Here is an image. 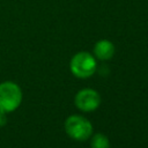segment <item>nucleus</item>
Wrapping results in <instances>:
<instances>
[{
    "label": "nucleus",
    "mask_w": 148,
    "mask_h": 148,
    "mask_svg": "<svg viewBox=\"0 0 148 148\" xmlns=\"http://www.w3.org/2000/svg\"><path fill=\"white\" fill-rule=\"evenodd\" d=\"M23 94L21 87L13 81L0 83V113H10L17 110L22 103Z\"/></svg>",
    "instance_id": "1"
},
{
    "label": "nucleus",
    "mask_w": 148,
    "mask_h": 148,
    "mask_svg": "<svg viewBox=\"0 0 148 148\" xmlns=\"http://www.w3.org/2000/svg\"><path fill=\"white\" fill-rule=\"evenodd\" d=\"M65 131L71 139L75 141H86L92 134V125L86 117L72 114L65 120Z\"/></svg>",
    "instance_id": "2"
},
{
    "label": "nucleus",
    "mask_w": 148,
    "mask_h": 148,
    "mask_svg": "<svg viewBox=\"0 0 148 148\" xmlns=\"http://www.w3.org/2000/svg\"><path fill=\"white\" fill-rule=\"evenodd\" d=\"M69 68L72 74L79 79L90 77L97 69L96 58L88 52H79L73 56L69 62Z\"/></svg>",
    "instance_id": "3"
},
{
    "label": "nucleus",
    "mask_w": 148,
    "mask_h": 148,
    "mask_svg": "<svg viewBox=\"0 0 148 148\" xmlns=\"http://www.w3.org/2000/svg\"><path fill=\"white\" fill-rule=\"evenodd\" d=\"M75 106L83 112H92L101 105V95L91 88H84L76 92L74 97Z\"/></svg>",
    "instance_id": "4"
},
{
    "label": "nucleus",
    "mask_w": 148,
    "mask_h": 148,
    "mask_svg": "<svg viewBox=\"0 0 148 148\" xmlns=\"http://www.w3.org/2000/svg\"><path fill=\"white\" fill-rule=\"evenodd\" d=\"M94 54L99 60H109L114 54V45L108 39H101L94 46Z\"/></svg>",
    "instance_id": "5"
},
{
    "label": "nucleus",
    "mask_w": 148,
    "mask_h": 148,
    "mask_svg": "<svg viewBox=\"0 0 148 148\" xmlns=\"http://www.w3.org/2000/svg\"><path fill=\"white\" fill-rule=\"evenodd\" d=\"M90 147L91 148H110L109 138L103 133H96L91 136Z\"/></svg>",
    "instance_id": "6"
}]
</instances>
